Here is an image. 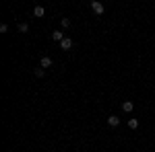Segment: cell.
<instances>
[{"label": "cell", "instance_id": "1", "mask_svg": "<svg viewBox=\"0 0 155 152\" xmlns=\"http://www.w3.org/2000/svg\"><path fill=\"white\" fill-rule=\"evenodd\" d=\"M91 11L95 12V14H104V11H106V6H104L101 2H97V0H93V2H91Z\"/></svg>", "mask_w": 155, "mask_h": 152}, {"label": "cell", "instance_id": "2", "mask_svg": "<svg viewBox=\"0 0 155 152\" xmlns=\"http://www.w3.org/2000/svg\"><path fill=\"white\" fill-rule=\"evenodd\" d=\"M107 126H110V128H118L120 126V117L118 115H110L107 117Z\"/></svg>", "mask_w": 155, "mask_h": 152}, {"label": "cell", "instance_id": "3", "mask_svg": "<svg viewBox=\"0 0 155 152\" xmlns=\"http://www.w3.org/2000/svg\"><path fill=\"white\" fill-rule=\"evenodd\" d=\"M50 66H52V58H50V56H44V58L39 60V68L46 70V68H50Z\"/></svg>", "mask_w": 155, "mask_h": 152}, {"label": "cell", "instance_id": "4", "mask_svg": "<svg viewBox=\"0 0 155 152\" xmlns=\"http://www.w3.org/2000/svg\"><path fill=\"white\" fill-rule=\"evenodd\" d=\"M132 109H134V103H132V101H124V103H122V111H124V113H132Z\"/></svg>", "mask_w": 155, "mask_h": 152}, {"label": "cell", "instance_id": "5", "mask_svg": "<svg viewBox=\"0 0 155 152\" xmlns=\"http://www.w3.org/2000/svg\"><path fill=\"white\" fill-rule=\"evenodd\" d=\"M60 47H62V49H71L72 47V39L71 37H64V39L60 41Z\"/></svg>", "mask_w": 155, "mask_h": 152}, {"label": "cell", "instance_id": "6", "mask_svg": "<svg viewBox=\"0 0 155 152\" xmlns=\"http://www.w3.org/2000/svg\"><path fill=\"white\" fill-rule=\"evenodd\" d=\"M44 14H46V8L44 6H35L33 8V17H44Z\"/></svg>", "mask_w": 155, "mask_h": 152}, {"label": "cell", "instance_id": "7", "mask_svg": "<svg viewBox=\"0 0 155 152\" xmlns=\"http://www.w3.org/2000/svg\"><path fill=\"white\" fill-rule=\"evenodd\" d=\"M52 39H54V41H62V39H64V35H62V31H54V33H52Z\"/></svg>", "mask_w": 155, "mask_h": 152}, {"label": "cell", "instance_id": "8", "mask_svg": "<svg viewBox=\"0 0 155 152\" xmlns=\"http://www.w3.org/2000/svg\"><path fill=\"white\" fill-rule=\"evenodd\" d=\"M128 128L137 129V128H139V121H137V119H128Z\"/></svg>", "mask_w": 155, "mask_h": 152}, {"label": "cell", "instance_id": "9", "mask_svg": "<svg viewBox=\"0 0 155 152\" xmlns=\"http://www.w3.org/2000/svg\"><path fill=\"white\" fill-rule=\"evenodd\" d=\"M19 31H21V33H27V31H29V25H27V23H21V25H19Z\"/></svg>", "mask_w": 155, "mask_h": 152}, {"label": "cell", "instance_id": "10", "mask_svg": "<svg viewBox=\"0 0 155 152\" xmlns=\"http://www.w3.org/2000/svg\"><path fill=\"white\" fill-rule=\"evenodd\" d=\"M68 27H71V19L64 17V19H62V29H68Z\"/></svg>", "mask_w": 155, "mask_h": 152}, {"label": "cell", "instance_id": "11", "mask_svg": "<svg viewBox=\"0 0 155 152\" xmlns=\"http://www.w3.org/2000/svg\"><path fill=\"white\" fill-rule=\"evenodd\" d=\"M35 76H37V78H41V76H44V68H37V70H35Z\"/></svg>", "mask_w": 155, "mask_h": 152}, {"label": "cell", "instance_id": "12", "mask_svg": "<svg viewBox=\"0 0 155 152\" xmlns=\"http://www.w3.org/2000/svg\"><path fill=\"white\" fill-rule=\"evenodd\" d=\"M8 31V25H0V33H6Z\"/></svg>", "mask_w": 155, "mask_h": 152}]
</instances>
